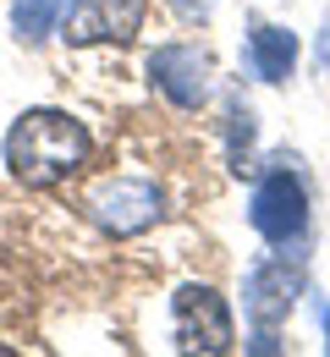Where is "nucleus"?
Wrapping results in <instances>:
<instances>
[{"label":"nucleus","mask_w":330,"mask_h":357,"mask_svg":"<svg viewBox=\"0 0 330 357\" xmlns=\"http://www.w3.org/2000/svg\"><path fill=\"white\" fill-rule=\"evenodd\" d=\"M94 154V137L89 127L72 116V110H22L6 132V171L22 181V187H61L66 176H77Z\"/></svg>","instance_id":"1"},{"label":"nucleus","mask_w":330,"mask_h":357,"mask_svg":"<svg viewBox=\"0 0 330 357\" xmlns=\"http://www.w3.org/2000/svg\"><path fill=\"white\" fill-rule=\"evenodd\" d=\"M248 220H253V231L270 248H292L308 231V187L292 171V160H270L264 165V176L253 187V204H248Z\"/></svg>","instance_id":"2"},{"label":"nucleus","mask_w":330,"mask_h":357,"mask_svg":"<svg viewBox=\"0 0 330 357\" xmlns=\"http://www.w3.org/2000/svg\"><path fill=\"white\" fill-rule=\"evenodd\" d=\"M89 215L110 236H143L149 225L165 220V192L149 176H105L89 192Z\"/></svg>","instance_id":"3"},{"label":"nucleus","mask_w":330,"mask_h":357,"mask_svg":"<svg viewBox=\"0 0 330 357\" xmlns=\"http://www.w3.org/2000/svg\"><path fill=\"white\" fill-rule=\"evenodd\" d=\"M171 324H177V347L182 352H204V357H220L237 347V319L232 303L215 291V286H182L171 297Z\"/></svg>","instance_id":"4"},{"label":"nucleus","mask_w":330,"mask_h":357,"mask_svg":"<svg viewBox=\"0 0 330 357\" xmlns=\"http://www.w3.org/2000/svg\"><path fill=\"white\" fill-rule=\"evenodd\" d=\"M149 22V0H72L61 17V39L77 50L89 45H133Z\"/></svg>","instance_id":"5"},{"label":"nucleus","mask_w":330,"mask_h":357,"mask_svg":"<svg viewBox=\"0 0 330 357\" xmlns=\"http://www.w3.org/2000/svg\"><path fill=\"white\" fill-rule=\"evenodd\" d=\"M149 83L177 110H198L209 99V89H215V61L198 45H160L149 55Z\"/></svg>","instance_id":"6"},{"label":"nucleus","mask_w":330,"mask_h":357,"mask_svg":"<svg viewBox=\"0 0 330 357\" xmlns=\"http://www.w3.org/2000/svg\"><path fill=\"white\" fill-rule=\"evenodd\" d=\"M297 291H303V269L281 259H264V264L248 269V286H242V308L259 330H276L286 313L297 308Z\"/></svg>","instance_id":"7"},{"label":"nucleus","mask_w":330,"mask_h":357,"mask_svg":"<svg viewBox=\"0 0 330 357\" xmlns=\"http://www.w3.org/2000/svg\"><path fill=\"white\" fill-rule=\"evenodd\" d=\"M248 66L264 83H286L292 66H297V33H286L276 22H253L248 28Z\"/></svg>","instance_id":"8"},{"label":"nucleus","mask_w":330,"mask_h":357,"mask_svg":"<svg viewBox=\"0 0 330 357\" xmlns=\"http://www.w3.org/2000/svg\"><path fill=\"white\" fill-rule=\"evenodd\" d=\"M66 6H72V0H11V33H17L22 45H45L50 33L61 28Z\"/></svg>","instance_id":"9"},{"label":"nucleus","mask_w":330,"mask_h":357,"mask_svg":"<svg viewBox=\"0 0 330 357\" xmlns=\"http://www.w3.org/2000/svg\"><path fill=\"white\" fill-rule=\"evenodd\" d=\"M253 137H259V121H253V110L232 99L226 105V160H232V171H253Z\"/></svg>","instance_id":"10"},{"label":"nucleus","mask_w":330,"mask_h":357,"mask_svg":"<svg viewBox=\"0 0 330 357\" xmlns=\"http://www.w3.org/2000/svg\"><path fill=\"white\" fill-rule=\"evenodd\" d=\"M165 6H171V11L182 17V22H209L220 0H165Z\"/></svg>","instance_id":"11"},{"label":"nucleus","mask_w":330,"mask_h":357,"mask_svg":"<svg viewBox=\"0 0 330 357\" xmlns=\"http://www.w3.org/2000/svg\"><path fill=\"white\" fill-rule=\"evenodd\" d=\"M325 335H330V313H325ZM325 347H330V341H325Z\"/></svg>","instance_id":"12"}]
</instances>
